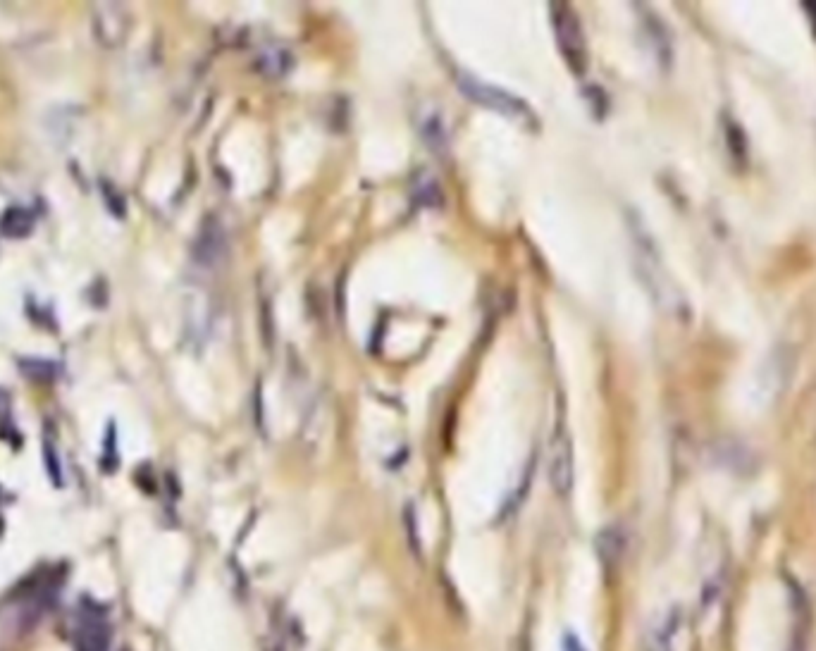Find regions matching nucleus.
I'll list each match as a JSON object with an SVG mask.
<instances>
[{"mask_svg":"<svg viewBox=\"0 0 816 651\" xmlns=\"http://www.w3.org/2000/svg\"><path fill=\"white\" fill-rule=\"evenodd\" d=\"M456 84H459V89L466 93L471 101H475L478 105H485V108L497 110V113L511 117V120L525 122L528 117H533L530 108L521 101V98L511 96V93H506L504 89H497V86L480 82V79L471 77V74H461Z\"/></svg>","mask_w":816,"mask_h":651,"instance_id":"f257e3e1","label":"nucleus"},{"mask_svg":"<svg viewBox=\"0 0 816 651\" xmlns=\"http://www.w3.org/2000/svg\"><path fill=\"white\" fill-rule=\"evenodd\" d=\"M549 480L556 494H568L573 487V446L564 427H556L549 458Z\"/></svg>","mask_w":816,"mask_h":651,"instance_id":"7ed1b4c3","label":"nucleus"},{"mask_svg":"<svg viewBox=\"0 0 816 651\" xmlns=\"http://www.w3.org/2000/svg\"><path fill=\"white\" fill-rule=\"evenodd\" d=\"M20 370L24 377L39 384H51L58 377V365L51 361H41V358H22Z\"/></svg>","mask_w":816,"mask_h":651,"instance_id":"423d86ee","label":"nucleus"},{"mask_svg":"<svg viewBox=\"0 0 816 651\" xmlns=\"http://www.w3.org/2000/svg\"><path fill=\"white\" fill-rule=\"evenodd\" d=\"M423 136H425V144H430L432 148L447 144V132H444L437 117H428V122H425Z\"/></svg>","mask_w":816,"mask_h":651,"instance_id":"6e6552de","label":"nucleus"},{"mask_svg":"<svg viewBox=\"0 0 816 651\" xmlns=\"http://www.w3.org/2000/svg\"><path fill=\"white\" fill-rule=\"evenodd\" d=\"M683 628V616L678 609L666 611L664 616L654 620L647 630V651H678V635Z\"/></svg>","mask_w":816,"mask_h":651,"instance_id":"20e7f679","label":"nucleus"},{"mask_svg":"<svg viewBox=\"0 0 816 651\" xmlns=\"http://www.w3.org/2000/svg\"><path fill=\"white\" fill-rule=\"evenodd\" d=\"M34 213L27 208H8L0 217V232L8 239H24L34 229Z\"/></svg>","mask_w":816,"mask_h":651,"instance_id":"39448f33","label":"nucleus"},{"mask_svg":"<svg viewBox=\"0 0 816 651\" xmlns=\"http://www.w3.org/2000/svg\"><path fill=\"white\" fill-rule=\"evenodd\" d=\"M597 547H599V554L604 556V561L607 563L618 561L623 554V547H626V544H623L621 530H618V527H609V530H604L602 537L597 539Z\"/></svg>","mask_w":816,"mask_h":651,"instance_id":"0eeeda50","label":"nucleus"},{"mask_svg":"<svg viewBox=\"0 0 816 651\" xmlns=\"http://www.w3.org/2000/svg\"><path fill=\"white\" fill-rule=\"evenodd\" d=\"M554 17V31L556 39H559V48L564 53V58L568 60V65L573 70L583 72L585 70V41H583V31H580L578 17L573 15L571 8L566 5L554 3L552 8Z\"/></svg>","mask_w":816,"mask_h":651,"instance_id":"f03ea898","label":"nucleus"},{"mask_svg":"<svg viewBox=\"0 0 816 651\" xmlns=\"http://www.w3.org/2000/svg\"><path fill=\"white\" fill-rule=\"evenodd\" d=\"M10 394L5 389H0V425H10Z\"/></svg>","mask_w":816,"mask_h":651,"instance_id":"1a4fd4ad","label":"nucleus"}]
</instances>
